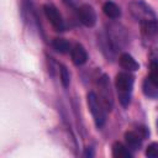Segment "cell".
Wrapping results in <instances>:
<instances>
[{
  "label": "cell",
  "instance_id": "cell-1",
  "mask_svg": "<svg viewBox=\"0 0 158 158\" xmlns=\"http://www.w3.org/2000/svg\"><path fill=\"white\" fill-rule=\"evenodd\" d=\"M132 86H133L132 74H130L128 72H122L116 75V88L118 91V99L123 106H127L130 104Z\"/></svg>",
  "mask_w": 158,
  "mask_h": 158
},
{
  "label": "cell",
  "instance_id": "cell-2",
  "mask_svg": "<svg viewBox=\"0 0 158 158\" xmlns=\"http://www.w3.org/2000/svg\"><path fill=\"white\" fill-rule=\"evenodd\" d=\"M88 105H89V110L94 117L95 125L98 128L102 127L106 120V114H105V107L101 104L100 99L94 94V93H89L88 94Z\"/></svg>",
  "mask_w": 158,
  "mask_h": 158
},
{
  "label": "cell",
  "instance_id": "cell-3",
  "mask_svg": "<svg viewBox=\"0 0 158 158\" xmlns=\"http://www.w3.org/2000/svg\"><path fill=\"white\" fill-rule=\"evenodd\" d=\"M98 86H99V99H100L101 104L104 105V107L110 111L111 107H112V93H111L109 77L104 74L99 79Z\"/></svg>",
  "mask_w": 158,
  "mask_h": 158
},
{
  "label": "cell",
  "instance_id": "cell-4",
  "mask_svg": "<svg viewBox=\"0 0 158 158\" xmlns=\"http://www.w3.org/2000/svg\"><path fill=\"white\" fill-rule=\"evenodd\" d=\"M43 10H44V14L48 19V21L51 22V25L54 27L56 31H64L65 30V23H64V20L62 17V15L59 14V11L53 6V5H49V4H46L43 6Z\"/></svg>",
  "mask_w": 158,
  "mask_h": 158
},
{
  "label": "cell",
  "instance_id": "cell-5",
  "mask_svg": "<svg viewBox=\"0 0 158 158\" xmlns=\"http://www.w3.org/2000/svg\"><path fill=\"white\" fill-rule=\"evenodd\" d=\"M78 15L81 23L86 27H93L96 23V14L90 5H81L78 10Z\"/></svg>",
  "mask_w": 158,
  "mask_h": 158
},
{
  "label": "cell",
  "instance_id": "cell-6",
  "mask_svg": "<svg viewBox=\"0 0 158 158\" xmlns=\"http://www.w3.org/2000/svg\"><path fill=\"white\" fill-rule=\"evenodd\" d=\"M132 5L133 6H131V12L136 19H139V21L154 20V14L143 2H136V4H132Z\"/></svg>",
  "mask_w": 158,
  "mask_h": 158
},
{
  "label": "cell",
  "instance_id": "cell-7",
  "mask_svg": "<svg viewBox=\"0 0 158 158\" xmlns=\"http://www.w3.org/2000/svg\"><path fill=\"white\" fill-rule=\"evenodd\" d=\"M72 59L75 65H81L88 59V53L81 44H75L72 49Z\"/></svg>",
  "mask_w": 158,
  "mask_h": 158
},
{
  "label": "cell",
  "instance_id": "cell-8",
  "mask_svg": "<svg viewBox=\"0 0 158 158\" xmlns=\"http://www.w3.org/2000/svg\"><path fill=\"white\" fill-rule=\"evenodd\" d=\"M141 30L146 37H156L158 36V22L154 20L141 21Z\"/></svg>",
  "mask_w": 158,
  "mask_h": 158
},
{
  "label": "cell",
  "instance_id": "cell-9",
  "mask_svg": "<svg viewBox=\"0 0 158 158\" xmlns=\"http://www.w3.org/2000/svg\"><path fill=\"white\" fill-rule=\"evenodd\" d=\"M118 62H120V65H121L123 69L128 70V72H135V70H137V69L139 68V65H138V63L136 62V59H135L131 54H128V53H122V54L120 56Z\"/></svg>",
  "mask_w": 158,
  "mask_h": 158
},
{
  "label": "cell",
  "instance_id": "cell-10",
  "mask_svg": "<svg viewBox=\"0 0 158 158\" xmlns=\"http://www.w3.org/2000/svg\"><path fill=\"white\" fill-rule=\"evenodd\" d=\"M142 137L139 136V133L137 131H127L125 133V141L128 148L131 149H138L142 142Z\"/></svg>",
  "mask_w": 158,
  "mask_h": 158
},
{
  "label": "cell",
  "instance_id": "cell-11",
  "mask_svg": "<svg viewBox=\"0 0 158 158\" xmlns=\"http://www.w3.org/2000/svg\"><path fill=\"white\" fill-rule=\"evenodd\" d=\"M112 156L115 158H131L132 153L128 151V147L123 146L121 142H115L112 144Z\"/></svg>",
  "mask_w": 158,
  "mask_h": 158
},
{
  "label": "cell",
  "instance_id": "cell-12",
  "mask_svg": "<svg viewBox=\"0 0 158 158\" xmlns=\"http://www.w3.org/2000/svg\"><path fill=\"white\" fill-rule=\"evenodd\" d=\"M102 10H104V14L110 19H117L121 15L120 7L112 1H106L102 6Z\"/></svg>",
  "mask_w": 158,
  "mask_h": 158
},
{
  "label": "cell",
  "instance_id": "cell-13",
  "mask_svg": "<svg viewBox=\"0 0 158 158\" xmlns=\"http://www.w3.org/2000/svg\"><path fill=\"white\" fill-rule=\"evenodd\" d=\"M143 91L149 98H158V85L154 84L149 78H146L143 81Z\"/></svg>",
  "mask_w": 158,
  "mask_h": 158
},
{
  "label": "cell",
  "instance_id": "cell-14",
  "mask_svg": "<svg viewBox=\"0 0 158 158\" xmlns=\"http://www.w3.org/2000/svg\"><path fill=\"white\" fill-rule=\"evenodd\" d=\"M52 44H53V48L59 53H67L69 52V48H70L69 42L64 38H54Z\"/></svg>",
  "mask_w": 158,
  "mask_h": 158
},
{
  "label": "cell",
  "instance_id": "cell-15",
  "mask_svg": "<svg viewBox=\"0 0 158 158\" xmlns=\"http://www.w3.org/2000/svg\"><path fill=\"white\" fill-rule=\"evenodd\" d=\"M146 156L149 158H158V142H153L147 147Z\"/></svg>",
  "mask_w": 158,
  "mask_h": 158
},
{
  "label": "cell",
  "instance_id": "cell-16",
  "mask_svg": "<svg viewBox=\"0 0 158 158\" xmlns=\"http://www.w3.org/2000/svg\"><path fill=\"white\" fill-rule=\"evenodd\" d=\"M149 79L158 85V60L152 62L151 64V72H149Z\"/></svg>",
  "mask_w": 158,
  "mask_h": 158
},
{
  "label": "cell",
  "instance_id": "cell-17",
  "mask_svg": "<svg viewBox=\"0 0 158 158\" xmlns=\"http://www.w3.org/2000/svg\"><path fill=\"white\" fill-rule=\"evenodd\" d=\"M60 81H62L63 86H65V88L69 85V81H70L69 72H68V69L64 65H60Z\"/></svg>",
  "mask_w": 158,
  "mask_h": 158
},
{
  "label": "cell",
  "instance_id": "cell-18",
  "mask_svg": "<svg viewBox=\"0 0 158 158\" xmlns=\"http://www.w3.org/2000/svg\"><path fill=\"white\" fill-rule=\"evenodd\" d=\"M157 125H158V122H157Z\"/></svg>",
  "mask_w": 158,
  "mask_h": 158
}]
</instances>
